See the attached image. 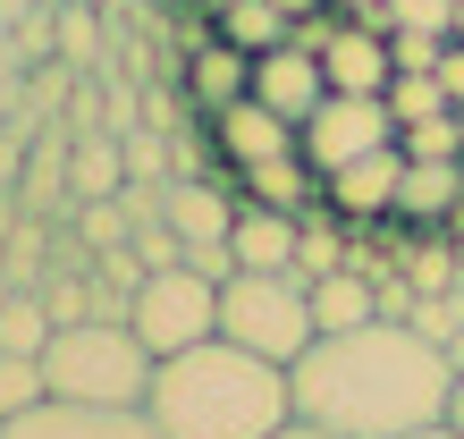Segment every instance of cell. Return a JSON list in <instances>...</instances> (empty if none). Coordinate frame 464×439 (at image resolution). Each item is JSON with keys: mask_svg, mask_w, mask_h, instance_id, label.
<instances>
[{"mask_svg": "<svg viewBox=\"0 0 464 439\" xmlns=\"http://www.w3.org/2000/svg\"><path fill=\"white\" fill-rule=\"evenodd\" d=\"M287 397L304 423H330L346 439H397L422 423H448L456 364L440 338L414 321H363V329H321L287 364Z\"/></svg>", "mask_w": 464, "mask_h": 439, "instance_id": "cell-1", "label": "cell"}, {"mask_svg": "<svg viewBox=\"0 0 464 439\" xmlns=\"http://www.w3.org/2000/svg\"><path fill=\"white\" fill-rule=\"evenodd\" d=\"M144 415L160 439H270L295 415V397H287V364L237 338H203L152 364Z\"/></svg>", "mask_w": 464, "mask_h": 439, "instance_id": "cell-2", "label": "cell"}, {"mask_svg": "<svg viewBox=\"0 0 464 439\" xmlns=\"http://www.w3.org/2000/svg\"><path fill=\"white\" fill-rule=\"evenodd\" d=\"M152 364L160 355L135 338V321H68L43 346L51 397H76V405H144Z\"/></svg>", "mask_w": 464, "mask_h": 439, "instance_id": "cell-3", "label": "cell"}, {"mask_svg": "<svg viewBox=\"0 0 464 439\" xmlns=\"http://www.w3.org/2000/svg\"><path fill=\"white\" fill-rule=\"evenodd\" d=\"M220 338L270 355V364H295L321 329H313V288L295 270H228L220 279Z\"/></svg>", "mask_w": 464, "mask_h": 439, "instance_id": "cell-4", "label": "cell"}, {"mask_svg": "<svg viewBox=\"0 0 464 439\" xmlns=\"http://www.w3.org/2000/svg\"><path fill=\"white\" fill-rule=\"evenodd\" d=\"M135 338L152 355H178V346H203L220 338V279H203L195 262H169V270H144V288H135Z\"/></svg>", "mask_w": 464, "mask_h": 439, "instance_id": "cell-5", "label": "cell"}, {"mask_svg": "<svg viewBox=\"0 0 464 439\" xmlns=\"http://www.w3.org/2000/svg\"><path fill=\"white\" fill-rule=\"evenodd\" d=\"M380 144H397V119H389L380 93H330L304 127H295V152H304L321 178L346 170V161H363V152H380Z\"/></svg>", "mask_w": 464, "mask_h": 439, "instance_id": "cell-6", "label": "cell"}, {"mask_svg": "<svg viewBox=\"0 0 464 439\" xmlns=\"http://www.w3.org/2000/svg\"><path fill=\"white\" fill-rule=\"evenodd\" d=\"M0 439H160L144 405H76V397H43L25 415L0 423Z\"/></svg>", "mask_w": 464, "mask_h": 439, "instance_id": "cell-7", "label": "cell"}, {"mask_svg": "<svg viewBox=\"0 0 464 439\" xmlns=\"http://www.w3.org/2000/svg\"><path fill=\"white\" fill-rule=\"evenodd\" d=\"M397 186H405V144H380L363 161H346V170L321 178V203H330L346 229H380V220H397Z\"/></svg>", "mask_w": 464, "mask_h": 439, "instance_id": "cell-8", "label": "cell"}, {"mask_svg": "<svg viewBox=\"0 0 464 439\" xmlns=\"http://www.w3.org/2000/svg\"><path fill=\"white\" fill-rule=\"evenodd\" d=\"M254 102H270L279 119H295V127H304L313 110L330 102L321 51H304V43H279V51H262V60H254Z\"/></svg>", "mask_w": 464, "mask_h": 439, "instance_id": "cell-9", "label": "cell"}, {"mask_svg": "<svg viewBox=\"0 0 464 439\" xmlns=\"http://www.w3.org/2000/svg\"><path fill=\"white\" fill-rule=\"evenodd\" d=\"M211 152L228 161V170H254V161L270 152H295V119H279L270 102H228V110H211Z\"/></svg>", "mask_w": 464, "mask_h": 439, "instance_id": "cell-10", "label": "cell"}, {"mask_svg": "<svg viewBox=\"0 0 464 439\" xmlns=\"http://www.w3.org/2000/svg\"><path fill=\"white\" fill-rule=\"evenodd\" d=\"M321 76H330V93H389V76H397L389 34L363 17H338V34L321 43Z\"/></svg>", "mask_w": 464, "mask_h": 439, "instance_id": "cell-11", "label": "cell"}, {"mask_svg": "<svg viewBox=\"0 0 464 439\" xmlns=\"http://www.w3.org/2000/svg\"><path fill=\"white\" fill-rule=\"evenodd\" d=\"M178 85L211 119V110H228V102L254 93V60H245L237 43H220V34H195V43H186V60H178Z\"/></svg>", "mask_w": 464, "mask_h": 439, "instance_id": "cell-12", "label": "cell"}, {"mask_svg": "<svg viewBox=\"0 0 464 439\" xmlns=\"http://www.w3.org/2000/svg\"><path fill=\"white\" fill-rule=\"evenodd\" d=\"M228 186H237V203H270V211H313L321 203V170L304 152H270V161H254V170H228Z\"/></svg>", "mask_w": 464, "mask_h": 439, "instance_id": "cell-13", "label": "cell"}, {"mask_svg": "<svg viewBox=\"0 0 464 439\" xmlns=\"http://www.w3.org/2000/svg\"><path fill=\"white\" fill-rule=\"evenodd\" d=\"M228 254H237V270H295V211H270V203H237Z\"/></svg>", "mask_w": 464, "mask_h": 439, "instance_id": "cell-14", "label": "cell"}, {"mask_svg": "<svg viewBox=\"0 0 464 439\" xmlns=\"http://www.w3.org/2000/svg\"><path fill=\"white\" fill-rule=\"evenodd\" d=\"M464 211V161H405V186H397V220L414 229H440V220Z\"/></svg>", "mask_w": 464, "mask_h": 439, "instance_id": "cell-15", "label": "cell"}, {"mask_svg": "<svg viewBox=\"0 0 464 439\" xmlns=\"http://www.w3.org/2000/svg\"><path fill=\"white\" fill-rule=\"evenodd\" d=\"M380 321V279H363V270H330V279H313V329H363Z\"/></svg>", "mask_w": 464, "mask_h": 439, "instance_id": "cell-16", "label": "cell"}, {"mask_svg": "<svg viewBox=\"0 0 464 439\" xmlns=\"http://www.w3.org/2000/svg\"><path fill=\"white\" fill-rule=\"evenodd\" d=\"M127 186V152H119V135H102V127H85L68 144V195L76 203H93V195H119Z\"/></svg>", "mask_w": 464, "mask_h": 439, "instance_id": "cell-17", "label": "cell"}, {"mask_svg": "<svg viewBox=\"0 0 464 439\" xmlns=\"http://www.w3.org/2000/svg\"><path fill=\"white\" fill-rule=\"evenodd\" d=\"M287 9H270V0H228V9L220 17H211V34H220V43H237L245 51V60H262V51H279L287 43Z\"/></svg>", "mask_w": 464, "mask_h": 439, "instance_id": "cell-18", "label": "cell"}, {"mask_svg": "<svg viewBox=\"0 0 464 439\" xmlns=\"http://www.w3.org/2000/svg\"><path fill=\"white\" fill-rule=\"evenodd\" d=\"M51 305H43V288H17L9 305H0V355H43L51 346Z\"/></svg>", "mask_w": 464, "mask_h": 439, "instance_id": "cell-19", "label": "cell"}, {"mask_svg": "<svg viewBox=\"0 0 464 439\" xmlns=\"http://www.w3.org/2000/svg\"><path fill=\"white\" fill-rule=\"evenodd\" d=\"M68 195V135H43L34 152H25V220H43V203H60Z\"/></svg>", "mask_w": 464, "mask_h": 439, "instance_id": "cell-20", "label": "cell"}, {"mask_svg": "<svg viewBox=\"0 0 464 439\" xmlns=\"http://www.w3.org/2000/svg\"><path fill=\"white\" fill-rule=\"evenodd\" d=\"M380 102H389V119H397V127H414V119H440V110H456V102H448V85H440L430 68H397Z\"/></svg>", "mask_w": 464, "mask_h": 439, "instance_id": "cell-21", "label": "cell"}, {"mask_svg": "<svg viewBox=\"0 0 464 439\" xmlns=\"http://www.w3.org/2000/svg\"><path fill=\"white\" fill-rule=\"evenodd\" d=\"M397 270H405L422 296H448V288L464 279V254H456V245H440V237H422V245H397Z\"/></svg>", "mask_w": 464, "mask_h": 439, "instance_id": "cell-22", "label": "cell"}, {"mask_svg": "<svg viewBox=\"0 0 464 439\" xmlns=\"http://www.w3.org/2000/svg\"><path fill=\"white\" fill-rule=\"evenodd\" d=\"M397 144H405V161H464V119L456 110L414 119V127H397Z\"/></svg>", "mask_w": 464, "mask_h": 439, "instance_id": "cell-23", "label": "cell"}, {"mask_svg": "<svg viewBox=\"0 0 464 439\" xmlns=\"http://www.w3.org/2000/svg\"><path fill=\"white\" fill-rule=\"evenodd\" d=\"M51 380H43V355H0V423L25 415V405H43Z\"/></svg>", "mask_w": 464, "mask_h": 439, "instance_id": "cell-24", "label": "cell"}, {"mask_svg": "<svg viewBox=\"0 0 464 439\" xmlns=\"http://www.w3.org/2000/svg\"><path fill=\"white\" fill-rule=\"evenodd\" d=\"M363 25H422V34H456V0H380V9L363 17Z\"/></svg>", "mask_w": 464, "mask_h": 439, "instance_id": "cell-25", "label": "cell"}, {"mask_svg": "<svg viewBox=\"0 0 464 439\" xmlns=\"http://www.w3.org/2000/svg\"><path fill=\"white\" fill-rule=\"evenodd\" d=\"M448 34H422V25H389V60L397 68H440Z\"/></svg>", "mask_w": 464, "mask_h": 439, "instance_id": "cell-26", "label": "cell"}, {"mask_svg": "<svg viewBox=\"0 0 464 439\" xmlns=\"http://www.w3.org/2000/svg\"><path fill=\"white\" fill-rule=\"evenodd\" d=\"M430 76H440V85H448V102L464 110V43L448 34V51H440V68H430Z\"/></svg>", "mask_w": 464, "mask_h": 439, "instance_id": "cell-27", "label": "cell"}, {"mask_svg": "<svg viewBox=\"0 0 464 439\" xmlns=\"http://www.w3.org/2000/svg\"><path fill=\"white\" fill-rule=\"evenodd\" d=\"M60 34H68L76 60H93V17H85V9H68V17H60Z\"/></svg>", "mask_w": 464, "mask_h": 439, "instance_id": "cell-28", "label": "cell"}, {"mask_svg": "<svg viewBox=\"0 0 464 439\" xmlns=\"http://www.w3.org/2000/svg\"><path fill=\"white\" fill-rule=\"evenodd\" d=\"M270 439H346V431H330V423H304V415H287Z\"/></svg>", "mask_w": 464, "mask_h": 439, "instance_id": "cell-29", "label": "cell"}, {"mask_svg": "<svg viewBox=\"0 0 464 439\" xmlns=\"http://www.w3.org/2000/svg\"><path fill=\"white\" fill-rule=\"evenodd\" d=\"M397 439H464L456 423H422V431H397Z\"/></svg>", "mask_w": 464, "mask_h": 439, "instance_id": "cell-30", "label": "cell"}, {"mask_svg": "<svg viewBox=\"0 0 464 439\" xmlns=\"http://www.w3.org/2000/svg\"><path fill=\"white\" fill-rule=\"evenodd\" d=\"M270 9H287V17H313V9H330V0H270Z\"/></svg>", "mask_w": 464, "mask_h": 439, "instance_id": "cell-31", "label": "cell"}, {"mask_svg": "<svg viewBox=\"0 0 464 439\" xmlns=\"http://www.w3.org/2000/svg\"><path fill=\"white\" fill-rule=\"evenodd\" d=\"M330 9H338V17H372L380 0H330Z\"/></svg>", "mask_w": 464, "mask_h": 439, "instance_id": "cell-32", "label": "cell"}, {"mask_svg": "<svg viewBox=\"0 0 464 439\" xmlns=\"http://www.w3.org/2000/svg\"><path fill=\"white\" fill-rule=\"evenodd\" d=\"M448 423L464 431V372H456V397H448Z\"/></svg>", "mask_w": 464, "mask_h": 439, "instance_id": "cell-33", "label": "cell"}, {"mask_svg": "<svg viewBox=\"0 0 464 439\" xmlns=\"http://www.w3.org/2000/svg\"><path fill=\"white\" fill-rule=\"evenodd\" d=\"M448 364H456V372H464V329H456V338H448Z\"/></svg>", "mask_w": 464, "mask_h": 439, "instance_id": "cell-34", "label": "cell"}, {"mask_svg": "<svg viewBox=\"0 0 464 439\" xmlns=\"http://www.w3.org/2000/svg\"><path fill=\"white\" fill-rule=\"evenodd\" d=\"M456 43H464V0H456Z\"/></svg>", "mask_w": 464, "mask_h": 439, "instance_id": "cell-35", "label": "cell"}, {"mask_svg": "<svg viewBox=\"0 0 464 439\" xmlns=\"http://www.w3.org/2000/svg\"><path fill=\"white\" fill-rule=\"evenodd\" d=\"M456 119H464V110H456Z\"/></svg>", "mask_w": 464, "mask_h": 439, "instance_id": "cell-36", "label": "cell"}]
</instances>
